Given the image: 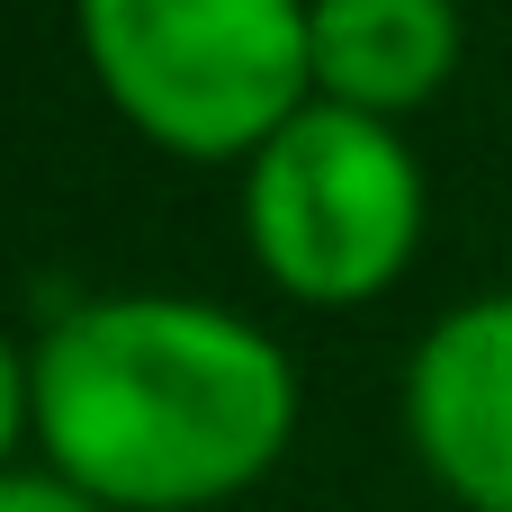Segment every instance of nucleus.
Instances as JSON below:
<instances>
[{"label": "nucleus", "mask_w": 512, "mask_h": 512, "mask_svg": "<svg viewBox=\"0 0 512 512\" xmlns=\"http://www.w3.org/2000/svg\"><path fill=\"white\" fill-rule=\"evenodd\" d=\"M405 450L459 512H512V288L423 324L405 360Z\"/></svg>", "instance_id": "20e7f679"}, {"label": "nucleus", "mask_w": 512, "mask_h": 512, "mask_svg": "<svg viewBox=\"0 0 512 512\" xmlns=\"http://www.w3.org/2000/svg\"><path fill=\"white\" fill-rule=\"evenodd\" d=\"M36 450V342L0 333V477H18Z\"/></svg>", "instance_id": "423d86ee"}, {"label": "nucleus", "mask_w": 512, "mask_h": 512, "mask_svg": "<svg viewBox=\"0 0 512 512\" xmlns=\"http://www.w3.org/2000/svg\"><path fill=\"white\" fill-rule=\"evenodd\" d=\"M0 512H108V504H90L81 486H63L54 468H18V477H0Z\"/></svg>", "instance_id": "0eeeda50"}, {"label": "nucleus", "mask_w": 512, "mask_h": 512, "mask_svg": "<svg viewBox=\"0 0 512 512\" xmlns=\"http://www.w3.org/2000/svg\"><path fill=\"white\" fill-rule=\"evenodd\" d=\"M243 252L252 270L315 315L378 306L414 261L432 225V180L423 153L405 144L396 117H360L342 99H306L234 189Z\"/></svg>", "instance_id": "f03ea898"}, {"label": "nucleus", "mask_w": 512, "mask_h": 512, "mask_svg": "<svg viewBox=\"0 0 512 512\" xmlns=\"http://www.w3.org/2000/svg\"><path fill=\"white\" fill-rule=\"evenodd\" d=\"M468 54L459 0H306V72L315 99L360 117H423Z\"/></svg>", "instance_id": "39448f33"}, {"label": "nucleus", "mask_w": 512, "mask_h": 512, "mask_svg": "<svg viewBox=\"0 0 512 512\" xmlns=\"http://www.w3.org/2000/svg\"><path fill=\"white\" fill-rule=\"evenodd\" d=\"M297 360L189 288L72 297L36 333V468L108 512H216L297 441Z\"/></svg>", "instance_id": "f257e3e1"}, {"label": "nucleus", "mask_w": 512, "mask_h": 512, "mask_svg": "<svg viewBox=\"0 0 512 512\" xmlns=\"http://www.w3.org/2000/svg\"><path fill=\"white\" fill-rule=\"evenodd\" d=\"M99 99L171 162H252L306 99V0H72Z\"/></svg>", "instance_id": "7ed1b4c3"}]
</instances>
